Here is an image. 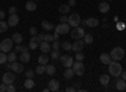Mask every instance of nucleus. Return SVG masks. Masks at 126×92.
Here are the masks:
<instances>
[{
  "instance_id": "6e6d98bb",
  "label": "nucleus",
  "mask_w": 126,
  "mask_h": 92,
  "mask_svg": "<svg viewBox=\"0 0 126 92\" xmlns=\"http://www.w3.org/2000/svg\"><path fill=\"white\" fill-rule=\"evenodd\" d=\"M121 78L126 81V71H125V72H122V73H121Z\"/></svg>"
},
{
  "instance_id": "09e8293b",
  "label": "nucleus",
  "mask_w": 126,
  "mask_h": 92,
  "mask_svg": "<svg viewBox=\"0 0 126 92\" xmlns=\"http://www.w3.org/2000/svg\"><path fill=\"white\" fill-rule=\"evenodd\" d=\"M38 35V39L40 40V42H42V40H44V37H46V34H37Z\"/></svg>"
},
{
  "instance_id": "2f4dec72",
  "label": "nucleus",
  "mask_w": 126,
  "mask_h": 92,
  "mask_svg": "<svg viewBox=\"0 0 126 92\" xmlns=\"http://www.w3.org/2000/svg\"><path fill=\"white\" fill-rule=\"evenodd\" d=\"M8 62V56L4 53V52H1V50H0V64H5Z\"/></svg>"
},
{
  "instance_id": "7ed1b4c3",
  "label": "nucleus",
  "mask_w": 126,
  "mask_h": 92,
  "mask_svg": "<svg viewBox=\"0 0 126 92\" xmlns=\"http://www.w3.org/2000/svg\"><path fill=\"white\" fill-rule=\"evenodd\" d=\"M13 43H14V40L12 38H6V39H3L1 40V43H0V50L4 53H8L10 49L13 48Z\"/></svg>"
},
{
  "instance_id": "9d476101",
  "label": "nucleus",
  "mask_w": 126,
  "mask_h": 92,
  "mask_svg": "<svg viewBox=\"0 0 126 92\" xmlns=\"http://www.w3.org/2000/svg\"><path fill=\"white\" fill-rule=\"evenodd\" d=\"M85 47V42H83V39H77L75 43L72 46V50L73 52H81Z\"/></svg>"
},
{
  "instance_id": "a19ab883",
  "label": "nucleus",
  "mask_w": 126,
  "mask_h": 92,
  "mask_svg": "<svg viewBox=\"0 0 126 92\" xmlns=\"http://www.w3.org/2000/svg\"><path fill=\"white\" fill-rule=\"evenodd\" d=\"M44 40H47V42H53V40H54V38H53V35H52V34H46V37H44Z\"/></svg>"
},
{
  "instance_id": "58836bf2",
  "label": "nucleus",
  "mask_w": 126,
  "mask_h": 92,
  "mask_svg": "<svg viewBox=\"0 0 126 92\" xmlns=\"http://www.w3.org/2000/svg\"><path fill=\"white\" fill-rule=\"evenodd\" d=\"M76 59L77 61H83L85 59V56H83V53H81V52H76Z\"/></svg>"
},
{
  "instance_id": "7c9ffc66",
  "label": "nucleus",
  "mask_w": 126,
  "mask_h": 92,
  "mask_svg": "<svg viewBox=\"0 0 126 92\" xmlns=\"http://www.w3.org/2000/svg\"><path fill=\"white\" fill-rule=\"evenodd\" d=\"M8 28H9L8 23H5L4 20H0V33H5L8 30Z\"/></svg>"
},
{
  "instance_id": "4c0bfd02",
  "label": "nucleus",
  "mask_w": 126,
  "mask_h": 92,
  "mask_svg": "<svg viewBox=\"0 0 126 92\" xmlns=\"http://www.w3.org/2000/svg\"><path fill=\"white\" fill-rule=\"evenodd\" d=\"M61 48V43L58 42V39L53 40V50H58Z\"/></svg>"
},
{
  "instance_id": "a878e982",
  "label": "nucleus",
  "mask_w": 126,
  "mask_h": 92,
  "mask_svg": "<svg viewBox=\"0 0 126 92\" xmlns=\"http://www.w3.org/2000/svg\"><path fill=\"white\" fill-rule=\"evenodd\" d=\"M34 86H35V83H34L33 78H27V79H25V82H24V87H25L27 90H32Z\"/></svg>"
},
{
  "instance_id": "ddd939ff",
  "label": "nucleus",
  "mask_w": 126,
  "mask_h": 92,
  "mask_svg": "<svg viewBox=\"0 0 126 92\" xmlns=\"http://www.w3.org/2000/svg\"><path fill=\"white\" fill-rule=\"evenodd\" d=\"M12 71L15 73H22L24 71V66L23 63H19V62H13L12 63Z\"/></svg>"
},
{
  "instance_id": "1a4fd4ad",
  "label": "nucleus",
  "mask_w": 126,
  "mask_h": 92,
  "mask_svg": "<svg viewBox=\"0 0 126 92\" xmlns=\"http://www.w3.org/2000/svg\"><path fill=\"white\" fill-rule=\"evenodd\" d=\"M59 59H61V62H62L63 67L69 68V67L73 66V58H72L71 56H61Z\"/></svg>"
},
{
  "instance_id": "f704fd0d",
  "label": "nucleus",
  "mask_w": 126,
  "mask_h": 92,
  "mask_svg": "<svg viewBox=\"0 0 126 92\" xmlns=\"http://www.w3.org/2000/svg\"><path fill=\"white\" fill-rule=\"evenodd\" d=\"M16 61V52H13V53H10L8 54V62H15Z\"/></svg>"
},
{
  "instance_id": "c756f323",
  "label": "nucleus",
  "mask_w": 126,
  "mask_h": 92,
  "mask_svg": "<svg viewBox=\"0 0 126 92\" xmlns=\"http://www.w3.org/2000/svg\"><path fill=\"white\" fill-rule=\"evenodd\" d=\"M42 27H43V29H46V30H52V29H54L53 24L49 23V22H47V20H43V22H42Z\"/></svg>"
},
{
  "instance_id": "4468645a",
  "label": "nucleus",
  "mask_w": 126,
  "mask_h": 92,
  "mask_svg": "<svg viewBox=\"0 0 126 92\" xmlns=\"http://www.w3.org/2000/svg\"><path fill=\"white\" fill-rule=\"evenodd\" d=\"M85 23H86V27H90V28H96L100 24L98 19H96V18H88L85 20Z\"/></svg>"
},
{
  "instance_id": "f257e3e1",
  "label": "nucleus",
  "mask_w": 126,
  "mask_h": 92,
  "mask_svg": "<svg viewBox=\"0 0 126 92\" xmlns=\"http://www.w3.org/2000/svg\"><path fill=\"white\" fill-rule=\"evenodd\" d=\"M109 73L110 76L119 77L122 73V66L119 63V61H111L109 64Z\"/></svg>"
},
{
  "instance_id": "5fc2aeb1",
  "label": "nucleus",
  "mask_w": 126,
  "mask_h": 92,
  "mask_svg": "<svg viewBox=\"0 0 126 92\" xmlns=\"http://www.w3.org/2000/svg\"><path fill=\"white\" fill-rule=\"evenodd\" d=\"M59 35H61V34H59L58 32H56V30H54V35H53V38H54V40H56V39H58V38H59Z\"/></svg>"
},
{
  "instance_id": "f03ea898",
  "label": "nucleus",
  "mask_w": 126,
  "mask_h": 92,
  "mask_svg": "<svg viewBox=\"0 0 126 92\" xmlns=\"http://www.w3.org/2000/svg\"><path fill=\"white\" fill-rule=\"evenodd\" d=\"M110 56H111V58L113 61H120V59H122L125 57V50L121 47H115V48H112Z\"/></svg>"
},
{
  "instance_id": "79ce46f5",
  "label": "nucleus",
  "mask_w": 126,
  "mask_h": 92,
  "mask_svg": "<svg viewBox=\"0 0 126 92\" xmlns=\"http://www.w3.org/2000/svg\"><path fill=\"white\" fill-rule=\"evenodd\" d=\"M59 20H61V23H67L68 22V16H66V14H62Z\"/></svg>"
},
{
  "instance_id": "aec40b11",
  "label": "nucleus",
  "mask_w": 126,
  "mask_h": 92,
  "mask_svg": "<svg viewBox=\"0 0 126 92\" xmlns=\"http://www.w3.org/2000/svg\"><path fill=\"white\" fill-rule=\"evenodd\" d=\"M76 73H75V71H73V68H66V71H64V73H63V77H64L66 79H71V78H73V76H75Z\"/></svg>"
},
{
  "instance_id": "864d4df0",
  "label": "nucleus",
  "mask_w": 126,
  "mask_h": 92,
  "mask_svg": "<svg viewBox=\"0 0 126 92\" xmlns=\"http://www.w3.org/2000/svg\"><path fill=\"white\" fill-rule=\"evenodd\" d=\"M4 16H5V13L3 10H0V20H4Z\"/></svg>"
},
{
  "instance_id": "393cba45",
  "label": "nucleus",
  "mask_w": 126,
  "mask_h": 92,
  "mask_svg": "<svg viewBox=\"0 0 126 92\" xmlns=\"http://www.w3.org/2000/svg\"><path fill=\"white\" fill-rule=\"evenodd\" d=\"M46 73L49 76H53L56 73V67L53 64H46Z\"/></svg>"
},
{
  "instance_id": "dca6fc26",
  "label": "nucleus",
  "mask_w": 126,
  "mask_h": 92,
  "mask_svg": "<svg viewBox=\"0 0 126 92\" xmlns=\"http://www.w3.org/2000/svg\"><path fill=\"white\" fill-rule=\"evenodd\" d=\"M98 10H100V13H102V14L109 13V12H110V4H109L107 1H102V3H100V5H98Z\"/></svg>"
},
{
  "instance_id": "72a5a7b5",
  "label": "nucleus",
  "mask_w": 126,
  "mask_h": 92,
  "mask_svg": "<svg viewBox=\"0 0 126 92\" xmlns=\"http://www.w3.org/2000/svg\"><path fill=\"white\" fill-rule=\"evenodd\" d=\"M29 49H37V48H39V42H35V40H30L29 42Z\"/></svg>"
},
{
  "instance_id": "2eb2a0df",
  "label": "nucleus",
  "mask_w": 126,
  "mask_h": 92,
  "mask_svg": "<svg viewBox=\"0 0 126 92\" xmlns=\"http://www.w3.org/2000/svg\"><path fill=\"white\" fill-rule=\"evenodd\" d=\"M48 88H49V91H53V92L58 91L59 90V82L57 79H50L48 82Z\"/></svg>"
},
{
  "instance_id": "423d86ee",
  "label": "nucleus",
  "mask_w": 126,
  "mask_h": 92,
  "mask_svg": "<svg viewBox=\"0 0 126 92\" xmlns=\"http://www.w3.org/2000/svg\"><path fill=\"white\" fill-rule=\"evenodd\" d=\"M73 71L77 76H83L85 73V66H83L82 61H77V62H73Z\"/></svg>"
},
{
  "instance_id": "6e6552de",
  "label": "nucleus",
  "mask_w": 126,
  "mask_h": 92,
  "mask_svg": "<svg viewBox=\"0 0 126 92\" xmlns=\"http://www.w3.org/2000/svg\"><path fill=\"white\" fill-rule=\"evenodd\" d=\"M15 81V76L13 75V72H10V71H8V72H5L3 75V82L5 85H10V83H14Z\"/></svg>"
},
{
  "instance_id": "37998d69",
  "label": "nucleus",
  "mask_w": 126,
  "mask_h": 92,
  "mask_svg": "<svg viewBox=\"0 0 126 92\" xmlns=\"http://www.w3.org/2000/svg\"><path fill=\"white\" fill-rule=\"evenodd\" d=\"M29 33H30V35H37V28L35 27H32L30 29H29Z\"/></svg>"
},
{
  "instance_id": "a18cd8bd",
  "label": "nucleus",
  "mask_w": 126,
  "mask_h": 92,
  "mask_svg": "<svg viewBox=\"0 0 126 92\" xmlns=\"http://www.w3.org/2000/svg\"><path fill=\"white\" fill-rule=\"evenodd\" d=\"M4 91H6V85L3 82L1 85H0V92H4Z\"/></svg>"
},
{
  "instance_id": "4be33fe9",
  "label": "nucleus",
  "mask_w": 126,
  "mask_h": 92,
  "mask_svg": "<svg viewBox=\"0 0 126 92\" xmlns=\"http://www.w3.org/2000/svg\"><path fill=\"white\" fill-rule=\"evenodd\" d=\"M12 39L14 40L15 44H22L23 43V35L20 34V33H14L13 37H12Z\"/></svg>"
},
{
  "instance_id": "9b49d317",
  "label": "nucleus",
  "mask_w": 126,
  "mask_h": 92,
  "mask_svg": "<svg viewBox=\"0 0 126 92\" xmlns=\"http://www.w3.org/2000/svg\"><path fill=\"white\" fill-rule=\"evenodd\" d=\"M50 48H52V46H50V43L49 42H47V40H42V42L39 43V49L42 50V53H48V52H50Z\"/></svg>"
},
{
  "instance_id": "5701e85b",
  "label": "nucleus",
  "mask_w": 126,
  "mask_h": 92,
  "mask_svg": "<svg viewBox=\"0 0 126 92\" xmlns=\"http://www.w3.org/2000/svg\"><path fill=\"white\" fill-rule=\"evenodd\" d=\"M48 61H49V57L48 56H46V53H42L39 57H38V63L39 64H47L48 63Z\"/></svg>"
},
{
  "instance_id": "8fccbe9b",
  "label": "nucleus",
  "mask_w": 126,
  "mask_h": 92,
  "mask_svg": "<svg viewBox=\"0 0 126 92\" xmlns=\"http://www.w3.org/2000/svg\"><path fill=\"white\" fill-rule=\"evenodd\" d=\"M4 67H5L6 69H12V62H9V63H5V64H4Z\"/></svg>"
},
{
  "instance_id": "39448f33",
  "label": "nucleus",
  "mask_w": 126,
  "mask_h": 92,
  "mask_svg": "<svg viewBox=\"0 0 126 92\" xmlns=\"http://www.w3.org/2000/svg\"><path fill=\"white\" fill-rule=\"evenodd\" d=\"M68 25L69 27H78L79 25V23H81V16H79V14H77V13H73V14H71L69 16H68Z\"/></svg>"
},
{
  "instance_id": "cd10ccee",
  "label": "nucleus",
  "mask_w": 126,
  "mask_h": 92,
  "mask_svg": "<svg viewBox=\"0 0 126 92\" xmlns=\"http://www.w3.org/2000/svg\"><path fill=\"white\" fill-rule=\"evenodd\" d=\"M69 12H71V6H69L68 4L59 6V13H61V14H68Z\"/></svg>"
},
{
  "instance_id": "603ef678",
  "label": "nucleus",
  "mask_w": 126,
  "mask_h": 92,
  "mask_svg": "<svg viewBox=\"0 0 126 92\" xmlns=\"http://www.w3.org/2000/svg\"><path fill=\"white\" fill-rule=\"evenodd\" d=\"M66 91H67V92H75V91H76V88H75V87H67V88H66Z\"/></svg>"
},
{
  "instance_id": "20e7f679",
  "label": "nucleus",
  "mask_w": 126,
  "mask_h": 92,
  "mask_svg": "<svg viewBox=\"0 0 126 92\" xmlns=\"http://www.w3.org/2000/svg\"><path fill=\"white\" fill-rule=\"evenodd\" d=\"M86 32H85V29L81 28V27H75L73 28V30L71 32V37L73 39H83V37H85Z\"/></svg>"
},
{
  "instance_id": "473e14b6",
  "label": "nucleus",
  "mask_w": 126,
  "mask_h": 92,
  "mask_svg": "<svg viewBox=\"0 0 126 92\" xmlns=\"http://www.w3.org/2000/svg\"><path fill=\"white\" fill-rule=\"evenodd\" d=\"M61 47L64 49V50H72V44L68 42V40H66V42L61 43Z\"/></svg>"
},
{
  "instance_id": "6ab92c4d",
  "label": "nucleus",
  "mask_w": 126,
  "mask_h": 92,
  "mask_svg": "<svg viewBox=\"0 0 126 92\" xmlns=\"http://www.w3.org/2000/svg\"><path fill=\"white\" fill-rule=\"evenodd\" d=\"M116 88L119 91H125L126 90V81L122 79V78H119L116 81Z\"/></svg>"
},
{
  "instance_id": "c03bdc74",
  "label": "nucleus",
  "mask_w": 126,
  "mask_h": 92,
  "mask_svg": "<svg viewBox=\"0 0 126 92\" xmlns=\"http://www.w3.org/2000/svg\"><path fill=\"white\" fill-rule=\"evenodd\" d=\"M9 14H16V8L15 6H10L9 8Z\"/></svg>"
},
{
  "instance_id": "ea45409f",
  "label": "nucleus",
  "mask_w": 126,
  "mask_h": 92,
  "mask_svg": "<svg viewBox=\"0 0 126 92\" xmlns=\"http://www.w3.org/2000/svg\"><path fill=\"white\" fill-rule=\"evenodd\" d=\"M15 86H13V83H10V85H6V91L8 92H15Z\"/></svg>"
},
{
  "instance_id": "bb28decb",
  "label": "nucleus",
  "mask_w": 126,
  "mask_h": 92,
  "mask_svg": "<svg viewBox=\"0 0 126 92\" xmlns=\"http://www.w3.org/2000/svg\"><path fill=\"white\" fill-rule=\"evenodd\" d=\"M83 42H85V44H92V43H93V37H92V34L86 33L85 37H83Z\"/></svg>"
},
{
  "instance_id": "c9c22d12",
  "label": "nucleus",
  "mask_w": 126,
  "mask_h": 92,
  "mask_svg": "<svg viewBox=\"0 0 126 92\" xmlns=\"http://www.w3.org/2000/svg\"><path fill=\"white\" fill-rule=\"evenodd\" d=\"M59 57H61L59 50H53V52L50 53V58L53 59V61H56V59H59Z\"/></svg>"
},
{
  "instance_id": "4d7b16f0",
  "label": "nucleus",
  "mask_w": 126,
  "mask_h": 92,
  "mask_svg": "<svg viewBox=\"0 0 126 92\" xmlns=\"http://www.w3.org/2000/svg\"><path fill=\"white\" fill-rule=\"evenodd\" d=\"M28 48L29 47H22V52H28ZM22 52H20V53H22Z\"/></svg>"
},
{
  "instance_id": "13d9d810",
  "label": "nucleus",
  "mask_w": 126,
  "mask_h": 92,
  "mask_svg": "<svg viewBox=\"0 0 126 92\" xmlns=\"http://www.w3.org/2000/svg\"><path fill=\"white\" fill-rule=\"evenodd\" d=\"M107 1H111V0H107Z\"/></svg>"
},
{
  "instance_id": "0eeeda50",
  "label": "nucleus",
  "mask_w": 126,
  "mask_h": 92,
  "mask_svg": "<svg viewBox=\"0 0 126 92\" xmlns=\"http://www.w3.org/2000/svg\"><path fill=\"white\" fill-rule=\"evenodd\" d=\"M69 25H68V23H59L58 25H56L54 27V30L56 32H58L61 35H63V34H68L69 33Z\"/></svg>"
},
{
  "instance_id": "e433bc0d",
  "label": "nucleus",
  "mask_w": 126,
  "mask_h": 92,
  "mask_svg": "<svg viewBox=\"0 0 126 92\" xmlns=\"http://www.w3.org/2000/svg\"><path fill=\"white\" fill-rule=\"evenodd\" d=\"M34 73H35V71L28 69L27 72H25V76H27V78H33V77H34Z\"/></svg>"
},
{
  "instance_id": "de8ad7c7",
  "label": "nucleus",
  "mask_w": 126,
  "mask_h": 92,
  "mask_svg": "<svg viewBox=\"0 0 126 92\" xmlns=\"http://www.w3.org/2000/svg\"><path fill=\"white\" fill-rule=\"evenodd\" d=\"M117 29H119V30H122V29H125V24H122V23H119V24H117Z\"/></svg>"
},
{
  "instance_id": "f3484780",
  "label": "nucleus",
  "mask_w": 126,
  "mask_h": 92,
  "mask_svg": "<svg viewBox=\"0 0 126 92\" xmlns=\"http://www.w3.org/2000/svg\"><path fill=\"white\" fill-rule=\"evenodd\" d=\"M100 61H101L103 64H110V62L112 61V58H111V56H110L109 53H102V54L100 56Z\"/></svg>"
},
{
  "instance_id": "b1692460",
  "label": "nucleus",
  "mask_w": 126,
  "mask_h": 92,
  "mask_svg": "<svg viewBox=\"0 0 126 92\" xmlns=\"http://www.w3.org/2000/svg\"><path fill=\"white\" fill-rule=\"evenodd\" d=\"M25 9L28 10V12H34V10L37 9L35 1H27L25 3Z\"/></svg>"
},
{
  "instance_id": "412c9836",
  "label": "nucleus",
  "mask_w": 126,
  "mask_h": 92,
  "mask_svg": "<svg viewBox=\"0 0 126 92\" xmlns=\"http://www.w3.org/2000/svg\"><path fill=\"white\" fill-rule=\"evenodd\" d=\"M100 83L102 85V86H107L109 83H110V76L109 75H101L100 76Z\"/></svg>"
},
{
  "instance_id": "bf43d9fd",
  "label": "nucleus",
  "mask_w": 126,
  "mask_h": 92,
  "mask_svg": "<svg viewBox=\"0 0 126 92\" xmlns=\"http://www.w3.org/2000/svg\"><path fill=\"white\" fill-rule=\"evenodd\" d=\"M35 1H38V0H35Z\"/></svg>"
},
{
  "instance_id": "c85d7f7f",
  "label": "nucleus",
  "mask_w": 126,
  "mask_h": 92,
  "mask_svg": "<svg viewBox=\"0 0 126 92\" xmlns=\"http://www.w3.org/2000/svg\"><path fill=\"white\" fill-rule=\"evenodd\" d=\"M35 73L39 75V76H42L43 73H46V66H44V64H39V66H37V68H35Z\"/></svg>"
},
{
  "instance_id": "3c124183",
  "label": "nucleus",
  "mask_w": 126,
  "mask_h": 92,
  "mask_svg": "<svg viewBox=\"0 0 126 92\" xmlns=\"http://www.w3.org/2000/svg\"><path fill=\"white\" fill-rule=\"evenodd\" d=\"M68 5H69V6H75V5H76V0H69Z\"/></svg>"
},
{
  "instance_id": "f8f14e48",
  "label": "nucleus",
  "mask_w": 126,
  "mask_h": 92,
  "mask_svg": "<svg viewBox=\"0 0 126 92\" xmlns=\"http://www.w3.org/2000/svg\"><path fill=\"white\" fill-rule=\"evenodd\" d=\"M18 23H19V16L16 14H10L9 15V20H8V25L14 28V27L18 25Z\"/></svg>"
},
{
  "instance_id": "49530a36",
  "label": "nucleus",
  "mask_w": 126,
  "mask_h": 92,
  "mask_svg": "<svg viewBox=\"0 0 126 92\" xmlns=\"http://www.w3.org/2000/svg\"><path fill=\"white\" fill-rule=\"evenodd\" d=\"M15 52H16V53L22 52V46H20V44H16V46H15Z\"/></svg>"
},
{
  "instance_id": "a211bd4d",
  "label": "nucleus",
  "mask_w": 126,
  "mask_h": 92,
  "mask_svg": "<svg viewBox=\"0 0 126 92\" xmlns=\"http://www.w3.org/2000/svg\"><path fill=\"white\" fill-rule=\"evenodd\" d=\"M19 58H20V62L22 63H28V62H30V53L29 52H22Z\"/></svg>"
}]
</instances>
